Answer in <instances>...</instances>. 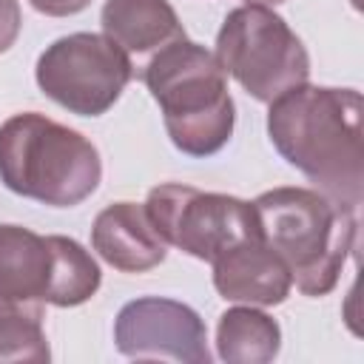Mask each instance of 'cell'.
<instances>
[{
    "label": "cell",
    "mask_w": 364,
    "mask_h": 364,
    "mask_svg": "<svg viewBox=\"0 0 364 364\" xmlns=\"http://www.w3.org/2000/svg\"><path fill=\"white\" fill-rule=\"evenodd\" d=\"M117 350L128 358H171L188 364H208V330L202 316L162 296H142L128 301L114 321Z\"/></svg>",
    "instance_id": "9"
},
{
    "label": "cell",
    "mask_w": 364,
    "mask_h": 364,
    "mask_svg": "<svg viewBox=\"0 0 364 364\" xmlns=\"http://www.w3.org/2000/svg\"><path fill=\"white\" fill-rule=\"evenodd\" d=\"M23 26V14H20V3L17 0H0V54H6Z\"/></svg>",
    "instance_id": "15"
},
{
    "label": "cell",
    "mask_w": 364,
    "mask_h": 364,
    "mask_svg": "<svg viewBox=\"0 0 364 364\" xmlns=\"http://www.w3.org/2000/svg\"><path fill=\"white\" fill-rule=\"evenodd\" d=\"M245 3H259V6H279L284 0H245Z\"/></svg>",
    "instance_id": "17"
},
{
    "label": "cell",
    "mask_w": 364,
    "mask_h": 364,
    "mask_svg": "<svg viewBox=\"0 0 364 364\" xmlns=\"http://www.w3.org/2000/svg\"><path fill=\"white\" fill-rule=\"evenodd\" d=\"M267 136L316 191L344 210L361 208V91L301 82L267 102Z\"/></svg>",
    "instance_id": "1"
},
{
    "label": "cell",
    "mask_w": 364,
    "mask_h": 364,
    "mask_svg": "<svg viewBox=\"0 0 364 364\" xmlns=\"http://www.w3.org/2000/svg\"><path fill=\"white\" fill-rule=\"evenodd\" d=\"M100 264L80 242L0 225V299L77 307L100 290Z\"/></svg>",
    "instance_id": "5"
},
{
    "label": "cell",
    "mask_w": 364,
    "mask_h": 364,
    "mask_svg": "<svg viewBox=\"0 0 364 364\" xmlns=\"http://www.w3.org/2000/svg\"><path fill=\"white\" fill-rule=\"evenodd\" d=\"M262 239L282 256L304 296H327L358 236V213L316 188H273L253 199Z\"/></svg>",
    "instance_id": "2"
},
{
    "label": "cell",
    "mask_w": 364,
    "mask_h": 364,
    "mask_svg": "<svg viewBox=\"0 0 364 364\" xmlns=\"http://www.w3.org/2000/svg\"><path fill=\"white\" fill-rule=\"evenodd\" d=\"M28 3L46 17H71L80 14L91 0H28Z\"/></svg>",
    "instance_id": "16"
},
{
    "label": "cell",
    "mask_w": 364,
    "mask_h": 364,
    "mask_svg": "<svg viewBox=\"0 0 364 364\" xmlns=\"http://www.w3.org/2000/svg\"><path fill=\"white\" fill-rule=\"evenodd\" d=\"M102 179L97 145L46 114L23 111L0 125V182L26 199L74 208Z\"/></svg>",
    "instance_id": "4"
},
{
    "label": "cell",
    "mask_w": 364,
    "mask_h": 364,
    "mask_svg": "<svg viewBox=\"0 0 364 364\" xmlns=\"http://www.w3.org/2000/svg\"><path fill=\"white\" fill-rule=\"evenodd\" d=\"M145 213L168 245L202 262H213L247 239H262L253 202L179 182L151 188Z\"/></svg>",
    "instance_id": "7"
},
{
    "label": "cell",
    "mask_w": 364,
    "mask_h": 364,
    "mask_svg": "<svg viewBox=\"0 0 364 364\" xmlns=\"http://www.w3.org/2000/svg\"><path fill=\"white\" fill-rule=\"evenodd\" d=\"M48 338L43 330V304H20L0 299V361H48Z\"/></svg>",
    "instance_id": "14"
},
{
    "label": "cell",
    "mask_w": 364,
    "mask_h": 364,
    "mask_svg": "<svg viewBox=\"0 0 364 364\" xmlns=\"http://www.w3.org/2000/svg\"><path fill=\"white\" fill-rule=\"evenodd\" d=\"M91 247L122 273H145L165 262L168 242L151 225L145 205L114 202L102 208L91 228Z\"/></svg>",
    "instance_id": "11"
},
{
    "label": "cell",
    "mask_w": 364,
    "mask_h": 364,
    "mask_svg": "<svg viewBox=\"0 0 364 364\" xmlns=\"http://www.w3.org/2000/svg\"><path fill=\"white\" fill-rule=\"evenodd\" d=\"M213 287L225 301L276 307L290 296L293 279L282 256L264 239H247L210 262Z\"/></svg>",
    "instance_id": "10"
},
{
    "label": "cell",
    "mask_w": 364,
    "mask_h": 364,
    "mask_svg": "<svg viewBox=\"0 0 364 364\" xmlns=\"http://www.w3.org/2000/svg\"><path fill=\"white\" fill-rule=\"evenodd\" d=\"M216 60L253 100L273 102L310 80V54L270 6L233 9L216 34Z\"/></svg>",
    "instance_id": "6"
},
{
    "label": "cell",
    "mask_w": 364,
    "mask_h": 364,
    "mask_svg": "<svg viewBox=\"0 0 364 364\" xmlns=\"http://www.w3.org/2000/svg\"><path fill=\"white\" fill-rule=\"evenodd\" d=\"M142 82L162 108L165 131L176 151L199 159L228 145L236 108L228 74L213 51L188 37L171 40L142 68Z\"/></svg>",
    "instance_id": "3"
},
{
    "label": "cell",
    "mask_w": 364,
    "mask_h": 364,
    "mask_svg": "<svg viewBox=\"0 0 364 364\" xmlns=\"http://www.w3.org/2000/svg\"><path fill=\"white\" fill-rule=\"evenodd\" d=\"M282 330L276 318L253 304L230 307L216 324V353L228 364H267L279 355Z\"/></svg>",
    "instance_id": "13"
},
{
    "label": "cell",
    "mask_w": 364,
    "mask_h": 364,
    "mask_svg": "<svg viewBox=\"0 0 364 364\" xmlns=\"http://www.w3.org/2000/svg\"><path fill=\"white\" fill-rule=\"evenodd\" d=\"M40 91L80 117L105 114L134 77L128 51L105 34L77 31L54 40L34 68Z\"/></svg>",
    "instance_id": "8"
},
{
    "label": "cell",
    "mask_w": 364,
    "mask_h": 364,
    "mask_svg": "<svg viewBox=\"0 0 364 364\" xmlns=\"http://www.w3.org/2000/svg\"><path fill=\"white\" fill-rule=\"evenodd\" d=\"M102 34L128 54L156 51L185 37V28L168 0H105L100 11Z\"/></svg>",
    "instance_id": "12"
}]
</instances>
